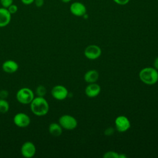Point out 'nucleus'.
I'll return each mask as SVG.
<instances>
[{
	"mask_svg": "<svg viewBox=\"0 0 158 158\" xmlns=\"http://www.w3.org/2000/svg\"><path fill=\"white\" fill-rule=\"evenodd\" d=\"M14 0H0V4L2 7L7 8L9 6L13 4Z\"/></svg>",
	"mask_w": 158,
	"mask_h": 158,
	"instance_id": "20",
	"label": "nucleus"
},
{
	"mask_svg": "<svg viewBox=\"0 0 158 158\" xmlns=\"http://www.w3.org/2000/svg\"><path fill=\"white\" fill-rule=\"evenodd\" d=\"M154 67L156 69L158 70V57L154 60Z\"/></svg>",
	"mask_w": 158,
	"mask_h": 158,
	"instance_id": "26",
	"label": "nucleus"
},
{
	"mask_svg": "<svg viewBox=\"0 0 158 158\" xmlns=\"http://www.w3.org/2000/svg\"><path fill=\"white\" fill-rule=\"evenodd\" d=\"M115 124L117 130L120 132L126 131L130 127V120L124 115L117 117L115 120Z\"/></svg>",
	"mask_w": 158,
	"mask_h": 158,
	"instance_id": "8",
	"label": "nucleus"
},
{
	"mask_svg": "<svg viewBox=\"0 0 158 158\" xmlns=\"http://www.w3.org/2000/svg\"><path fill=\"white\" fill-rule=\"evenodd\" d=\"M9 95V93L7 90L2 89L0 91V99H6Z\"/></svg>",
	"mask_w": 158,
	"mask_h": 158,
	"instance_id": "21",
	"label": "nucleus"
},
{
	"mask_svg": "<svg viewBox=\"0 0 158 158\" xmlns=\"http://www.w3.org/2000/svg\"><path fill=\"white\" fill-rule=\"evenodd\" d=\"M7 9L11 15L17 13V12L18 11V7L16 4H12Z\"/></svg>",
	"mask_w": 158,
	"mask_h": 158,
	"instance_id": "19",
	"label": "nucleus"
},
{
	"mask_svg": "<svg viewBox=\"0 0 158 158\" xmlns=\"http://www.w3.org/2000/svg\"><path fill=\"white\" fill-rule=\"evenodd\" d=\"M157 3H158V0H157Z\"/></svg>",
	"mask_w": 158,
	"mask_h": 158,
	"instance_id": "28",
	"label": "nucleus"
},
{
	"mask_svg": "<svg viewBox=\"0 0 158 158\" xmlns=\"http://www.w3.org/2000/svg\"><path fill=\"white\" fill-rule=\"evenodd\" d=\"M16 98L20 103L22 104H28L31 103L35 96L31 89L28 88H22L17 91Z\"/></svg>",
	"mask_w": 158,
	"mask_h": 158,
	"instance_id": "3",
	"label": "nucleus"
},
{
	"mask_svg": "<svg viewBox=\"0 0 158 158\" xmlns=\"http://www.w3.org/2000/svg\"><path fill=\"white\" fill-rule=\"evenodd\" d=\"M103 157L104 158H118V154L114 151H108L104 154Z\"/></svg>",
	"mask_w": 158,
	"mask_h": 158,
	"instance_id": "18",
	"label": "nucleus"
},
{
	"mask_svg": "<svg viewBox=\"0 0 158 158\" xmlns=\"http://www.w3.org/2000/svg\"><path fill=\"white\" fill-rule=\"evenodd\" d=\"M11 15L7 8L0 7V28L9 25L11 20Z\"/></svg>",
	"mask_w": 158,
	"mask_h": 158,
	"instance_id": "11",
	"label": "nucleus"
},
{
	"mask_svg": "<svg viewBox=\"0 0 158 158\" xmlns=\"http://www.w3.org/2000/svg\"><path fill=\"white\" fill-rule=\"evenodd\" d=\"M59 123L62 128L71 130L75 129L77 126V120L70 115H63L59 119Z\"/></svg>",
	"mask_w": 158,
	"mask_h": 158,
	"instance_id": "4",
	"label": "nucleus"
},
{
	"mask_svg": "<svg viewBox=\"0 0 158 158\" xmlns=\"http://www.w3.org/2000/svg\"><path fill=\"white\" fill-rule=\"evenodd\" d=\"M113 133H114V130L112 129V128H109L105 131V134L107 135H110Z\"/></svg>",
	"mask_w": 158,
	"mask_h": 158,
	"instance_id": "25",
	"label": "nucleus"
},
{
	"mask_svg": "<svg viewBox=\"0 0 158 158\" xmlns=\"http://www.w3.org/2000/svg\"><path fill=\"white\" fill-rule=\"evenodd\" d=\"M139 77L144 83L152 85L158 81V72L155 68L146 67L139 72Z\"/></svg>",
	"mask_w": 158,
	"mask_h": 158,
	"instance_id": "2",
	"label": "nucleus"
},
{
	"mask_svg": "<svg viewBox=\"0 0 158 158\" xmlns=\"http://www.w3.org/2000/svg\"><path fill=\"white\" fill-rule=\"evenodd\" d=\"M85 56L89 59L94 60L98 59L101 54V48L94 44L87 46L84 51Z\"/></svg>",
	"mask_w": 158,
	"mask_h": 158,
	"instance_id": "7",
	"label": "nucleus"
},
{
	"mask_svg": "<svg viewBox=\"0 0 158 158\" xmlns=\"http://www.w3.org/2000/svg\"><path fill=\"white\" fill-rule=\"evenodd\" d=\"M36 153L35 145L31 141L25 142L21 147V154L26 158H31Z\"/></svg>",
	"mask_w": 158,
	"mask_h": 158,
	"instance_id": "9",
	"label": "nucleus"
},
{
	"mask_svg": "<svg viewBox=\"0 0 158 158\" xmlns=\"http://www.w3.org/2000/svg\"><path fill=\"white\" fill-rule=\"evenodd\" d=\"M130 0H113V1L118 5L124 6L127 4Z\"/></svg>",
	"mask_w": 158,
	"mask_h": 158,
	"instance_id": "22",
	"label": "nucleus"
},
{
	"mask_svg": "<svg viewBox=\"0 0 158 158\" xmlns=\"http://www.w3.org/2000/svg\"><path fill=\"white\" fill-rule=\"evenodd\" d=\"M72 0H61V1L62 2H64V3H67V2H70Z\"/></svg>",
	"mask_w": 158,
	"mask_h": 158,
	"instance_id": "27",
	"label": "nucleus"
},
{
	"mask_svg": "<svg viewBox=\"0 0 158 158\" xmlns=\"http://www.w3.org/2000/svg\"><path fill=\"white\" fill-rule=\"evenodd\" d=\"M9 109V104L8 102L4 99H0V113L5 114Z\"/></svg>",
	"mask_w": 158,
	"mask_h": 158,
	"instance_id": "16",
	"label": "nucleus"
},
{
	"mask_svg": "<svg viewBox=\"0 0 158 158\" xmlns=\"http://www.w3.org/2000/svg\"><path fill=\"white\" fill-rule=\"evenodd\" d=\"M70 11L75 16L83 17L86 14V7L81 2H74L70 6Z\"/></svg>",
	"mask_w": 158,
	"mask_h": 158,
	"instance_id": "10",
	"label": "nucleus"
},
{
	"mask_svg": "<svg viewBox=\"0 0 158 158\" xmlns=\"http://www.w3.org/2000/svg\"><path fill=\"white\" fill-rule=\"evenodd\" d=\"M33 3L37 7H41L44 5V0H35Z\"/></svg>",
	"mask_w": 158,
	"mask_h": 158,
	"instance_id": "23",
	"label": "nucleus"
},
{
	"mask_svg": "<svg viewBox=\"0 0 158 158\" xmlns=\"http://www.w3.org/2000/svg\"><path fill=\"white\" fill-rule=\"evenodd\" d=\"M3 71L8 73H13L19 69L18 64L13 60H7L2 65Z\"/></svg>",
	"mask_w": 158,
	"mask_h": 158,
	"instance_id": "12",
	"label": "nucleus"
},
{
	"mask_svg": "<svg viewBox=\"0 0 158 158\" xmlns=\"http://www.w3.org/2000/svg\"><path fill=\"white\" fill-rule=\"evenodd\" d=\"M13 121L17 127L20 128H25L30 125V118L25 113L19 112L14 115Z\"/></svg>",
	"mask_w": 158,
	"mask_h": 158,
	"instance_id": "5",
	"label": "nucleus"
},
{
	"mask_svg": "<svg viewBox=\"0 0 158 158\" xmlns=\"http://www.w3.org/2000/svg\"><path fill=\"white\" fill-rule=\"evenodd\" d=\"M69 92L67 89L62 85H56L54 86L51 90L52 97L59 101L65 99L68 96Z\"/></svg>",
	"mask_w": 158,
	"mask_h": 158,
	"instance_id": "6",
	"label": "nucleus"
},
{
	"mask_svg": "<svg viewBox=\"0 0 158 158\" xmlns=\"http://www.w3.org/2000/svg\"><path fill=\"white\" fill-rule=\"evenodd\" d=\"M99 78V73L95 70H90L86 72L84 75V80L85 81L91 83H95Z\"/></svg>",
	"mask_w": 158,
	"mask_h": 158,
	"instance_id": "14",
	"label": "nucleus"
},
{
	"mask_svg": "<svg viewBox=\"0 0 158 158\" xmlns=\"http://www.w3.org/2000/svg\"><path fill=\"white\" fill-rule=\"evenodd\" d=\"M31 110L36 116H44L49 111V106L48 101L44 97L37 96L34 98L30 103Z\"/></svg>",
	"mask_w": 158,
	"mask_h": 158,
	"instance_id": "1",
	"label": "nucleus"
},
{
	"mask_svg": "<svg viewBox=\"0 0 158 158\" xmlns=\"http://www.w3.org/2000/svg\"><path fill=\"white\" fill-rule=\"evenodd\" d=\"M36 93L37 94V96L40 97H44V96L46 93V88L43 85H39L36 89Z\"/></svg>",
	"mask_w": 158,
	"mask_h": 158,
	"instance_id": "17",
	"label": "nucleus"
},
{
	"mask_svg": "<svg viewBox=\"0 0 158 158\" xmlns=\"http://www.w3.org/2000/svg\"><path fill=\"white\" fill-rule=\"evenodd\" d=\"M49 132L54 136H59L62 133V128L59 123H51L49 126Z\"/></svg>",
	"mask_w": 158,
	"mask_h": 158,
	"instance_id": "15",
	"label": "nucleus"
},
{
	"mask_svg": "<svg viewBox=\"0 0 158 158\" xmlns=\"http://www.w3.org/2000/svg\"><path fill=\"white\" fill-rule=\"evenodd\" d=\"M22 4L25 5H30L34 2L35 0H20Z\"/></svg>",
	"mask_w": 158,
	"mask_h": 158,
	"instance_id": "24",
	"label": "nucleus"
},
{
	"mask_svg": "<svg viewBox=\"0 0 158 158\" xmlns=\"http://www.w3.org/2000/svg\"><path fill=\"white\" fill-rule=\"evenodd\" d=\"M101 91V87L99 85L95 83L89 84L85 88V94L90 98L97 96Z\"/></svg>",
	"mask_w": 158,
	"mask_h": 158,
	"instance_id": "13",
	"label": "nucleus"
}]
</instances>
